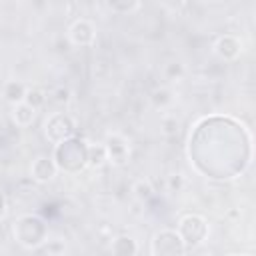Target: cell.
Masks as SVG:
<instances>
[{
    "label": "cell",
    "mask_w": 256,
    "mask_h": 256,
    "mask_svg": "<svg viewBox=\"0 0 256 256\" xmlns=\"http://www.w3.org/2000/svg\"><path fill=\"white\" fill-rule=\"evenodd\" d=\"M132 194L136 196V200H140V202H148V200L154 196V186H152L150 180L140 178V180H136V182L132 184Z\"/></svg>",
    "instance_id": "obj_14"
},
{
    "label": "cell",
    "mask_w": 256,
    "mask_h": 256,
    "mask_svg": "<svg viewBox=\"0 0 256 256\" xmlns=\"http://www.w3.org/2000/svg\"><path fill=\"white\" fill-rule=\"evenodd\" d=\"M68 40L74 46H92L96 42V26L86 18L74 20L68 28Z\"/></svg>",
    "instance_id": "obj_7"
},
{
    "label": "cell",
    "mask_w": 256,
    "mask_h": 256,
    "mask_svg": "<svg viewBox=\"0 0 256 256\" xmlns=\"http://www.w3.org/2000/svg\"><path fill=\"white\" fill-rule=\"evenodd\" d=\"M74 130H76V122H74V118L68 116L66 112H56V114H52V116L46 120V124H44V134H46V138H48L50 142H54V144L72 138Z\"/></svg>",
    "instance_id": "obj_5"
},
{
    "label": "cell",
    "mask_w": 256,
    "mask_h": 256,
    "mask_svg": "<svg viewBox=\"0 0 256 256\" xmlns=\"http://www.w3.org/2000/svg\"><path fill=\"white\" fill-rule=\"evenodd\" d=\"M110 250H112L114 254H122V256H126V254H136V252H138V244H136V240H132L130 236H118V238L112 240Z\"/></svg>",
    "instance_id": "obj_13"
},
{
    "label": "cell",
    "mask_w": 256,
    "mask_h": 256,
    "mask_svg": "<svg viewBox=\"0 0 256 256\" xmlns=\"http://www.w3.org/2000/svg\"><path fill=\"white\" fill-rule=\"evenodd\" d=\"M178 234L186 246V250L200 246L208 236V224L206 218L200 214H184L178 220Z\"/></svg>",
    "instance_id": "obj_3"
},
{
    "label": "cell",
    "mask_w": 256,
    "mask_h": 256,
    "mask_svg": "<svg viewBox=\"0 0 256 256\" xmlns=\"http://www.w3.org/2000/svg\"><path fill=\"white\" fill-rule=\"evenodd\" d=\"M46 98H48V94L44 90H40V88H28L26 90V96H24V102H28L30 106H34L38 110V108H42L46 104Z\"/></svg>",
    "instance_id": "obj_16"
},
{
    "label": "cell",
    "mask_w": 256,
    "mask_h": 256,
    "mask_svg": "<svg viewBox=\"0 0 256 256\" xmlns=\"http://www.w3.org/2000/svg\"><path fill=\"white\" fill-rule=\"evenodd\" d=\"M184 184H186V180H184V176H182L180 172L168 176V190H170V192H180V190L184 188Z\"/></svg>",
    "instance_id": "obj_21"
},
{
    "label": "cell",
    "mask_w": 256,
    "mask_h": 256,
    "mask_svg": "<svg viewBox=\"0 0 256 256\" xmlns=\"http://www.w3.org/2000/svg\"><path fill=\"white\" fill-rule=\"evenodd\" d=\"M150 252L152 254H160V256H176V254H184L188 252L178 230H172V228H162L160 232L154 234L152 238V246H150Z\"/></svg>",
    "instance_id": "obj_4"
},
{
    "label": "cell",
    "mask_w": 256,
    "mask_h": 256,
    "mask_svg": "<svg viewBox=\"0 0 256 256\" xmlns=\"http://www.w3.org/2000/svg\"><path fill=\"white\" fill-rule=\"evenodd\" d=\"M26 90H28V86L24 82H20V80H8L4 84V88H2V96H4L6 102L16 104V102H22L24 100Z\"/></svg>",
    "instance_id": "obj_11"
},
{
    "label": "cell",
    "mask_w": 256,
    "mask_h": 256,
    "mask_svg": "<svg viewBox=\"0 0 256 256\" xmlns=\"http://www.w3.org/2000/svg\"><path fill=\"white\" fill-rule=\"evenodd\" d=\"M104 148L112 166H124L130 160V142L120 132H110L104 140Z\"/></svg>",
    "instance_id": "obj_6"
},
{
    "label": "cell",
    "mask_w": 256,
    "mask_h": 256,
    "mask_svg": "<svg viewBox=\"0 0 256 256\" xmlns=\"http://www.w3.org/2000/svg\"><path fill=\"white\" fill-rule=\"evenodd\" d=\"M178 130H180V122L172 116V118H164L162 120V132L166 134V136H176L178 134Z\"/></svg>",
    "instance_id": "obj_20"
},
{
    "label": "cell",
    "mask_w": 256,
    "mask_h": 256,
    "mask_svg": "<svg viewBox=\"0 0 256 256\" xmlns=\"http://www.w3.org/2000/svg\"><path fill=\"white\" fill-rule=\"evenodd\" d=\"M12 234H14L16 242L22 244L24 248L36 250L46 240V226L38 216L26 214V216H20L18 220H14Z\"/></svg>",
    "instance_id": "obj_2"
},
{
    "label": "cell",
    "mask_w": 256,
    "mask_h": 256,
    "mask_svg": "<svg viewBox=\"0 0 256 256\" xmlns=\"http://www.w3.org/2000/svg\"><path fill=\"white\" fill-rule=\"evenodd\" d=\"M10 118L12 122L18 126V128H28L32 126V122L36 120V108L30 106L28 102H16L12 104V110H10Z\"/></svg>",
    "instance_id": "obj_10"
},
{
    "label": "cell",
    "mask_w": 256,
    "mask_h": 256,
    "mask_svg": "<svg viewBox=\"0 0 256 256\" xmlns=\"http://www.w3.org/2000/svg\"><path fill=\"white\" fill-rule=\"evenodd\" d=\"M86 152H88V144L84 140L68 138V140H62L56 144L52 158H54L58 170L74 172L72 164H76V170H82L86 166Z\"/></svg>",
    "instance_id": "obj_1"
},
{
    "label": "cell",
    "mask_w": 256,
    "mask_h": 256,
    "mask_svg": "<svg viewBox=\"0 0 256 256\" xmlns=\"http://www.w3.org/2000/svg\"><path fill=\"white\" fill-rule=\"evenodd\" d=\"M104 164H108V154L102 144H88V152H86V166L90 168H102Z\"/></svg>",
    "instance_id": "obj_12"
},
{
    "label": "cell",
    "mask_w": 256,
    "mask_h": 256,
    "mask_svg": "<svg viewBox=\"0 0 256 256\" xmlns=\"http://www.w3.org/2000/svg\"><path fill=\"white\" fill-rule=\"evenodd\" d=\"M214 52L218 58L230 62V60H236L242 52V40L234 34H222L218 36V40L214 42Z\"/></svg>",
    "instance_id": "obj_9"
},
{
    "label": "cell",
    "mask_w": 256,
    "mask_h": 256,
    "mask_svg": "<svg viewBox=\"0 0 256 256\" xmlns=\"http://www.w3.org/2000/svg\"><path fill=\"white\" fill-rule=\"evenodd\" d=\"M150 100L156 108H164L172 102V92L166 88V86H160V88H154L152 94H150Z\"/></svg>",
    "instance_id": "obj_15"
},
{
    "label": "cell",
    "mask_w": 256,
    "mask_h": 256,
    "mask_svg": "<svg viewBox=\"0 0 256 256\" xmlns=\"http://www.w3.org/2000/svg\"><path fill=\"white\" fill-rule=\"evenodd\" d=\"M184 76V66L180 64V62H168L166 66H164V78L166 80H170V82H174V80H180Z\"/></svg>",
    "instance_id": "obj_18"
},
{
    "label": "cell",
    "mask_w": 256,
    "mask_h": 256,
    "mask_svg": "<svg viewBox=\"0 0 256 256\" xmlns=\"http://www.w3.org/2000/svg\"><path fill=\"white\" fill-rule=\"evenodd\" d=\"M58 172H60V170H58V166H56V162H54L52 156L40 154V156H36V158L32 160L30 174H32V178H34L36 182H40V184H46V182L54 180Z\"/></svg>",
    "instance_id": "obj_8"
},
{
    "label": "cell",
    "mask_w": 256,
    "mask_h": 256,
    "mask_svg": "<svg viewBox=\"0 0 256 256\" xmlns=\"http://www.w3.org/2000/svg\"><path fill=\"white\" fill-rule=\"evenodd\" d=\"M52 100H54L56 104H60V106H66V104H70V100H72V90H70L68 86H56V88L52 90Z\"/></svg>",
    "instance_id": "obj_19"
},
{
    "label": "cell",
    "mask_w": 256,
    "mask_h": 256,
    "mask_svg": "<svg viewBox=\"0 0 256 256\" xmlns=\"http://www.w3.org/2000/svg\"><path fill=\"white\" fill-rule=\"evenodd\" d=\"M36 250L44 252V254H64L66 252V242L64 240H44Z\"/></svg>",
    "instance_id": "obj_17"
}]
</instances>
